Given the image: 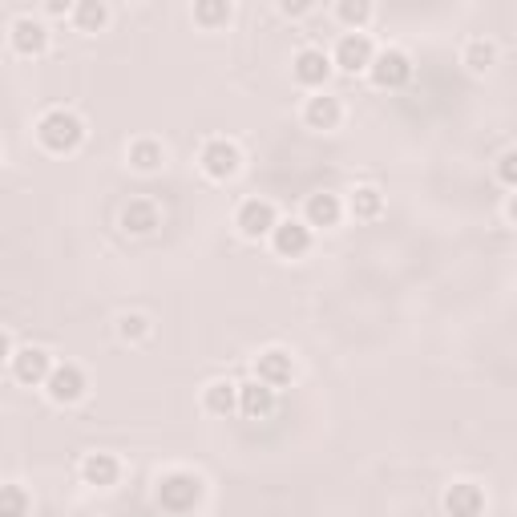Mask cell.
Segmentation results:
<instances>
[{
	"mask_svg": "<svg viewBox=\"0 0 517 517\" xmlns=\"http://www.w3.org/2000/svg\"><path fill=\"white\" fill-rule=\"evenodd\" d=\"M33 130H37L41 150H49V154H73V150H81V142H85V122H81L73 110H65V106L45 110Z\"/></svg>",
	"mask_w": 517,
	"mask_h": 517,
	"instance_id": "cell-1",
	"label": "cell"
},
{
	"mask_svg": "<svg viewBox=\"0 0 517 517\" xmlns=\"http://www.w3.org/2000/svg\"><path fill=\"white\" fill-rule=\"evenodd\" d=\"M154 501H158L170 517H186V513H194L198 501H202V477L190 473V469L162 473V477H158V489H154Z\"/></svg>",
	"mask_w": 517,
	"mask_h": 517,
	"instance_id": "cell-2",
	"label": "cell"
},
{
	"mask_svg": "<svg viewBox=\"0 0 517 517\" xmlns=\"http://www.w3.org/2000/svg\"><path fill=\"white\" fill-rule=\"evenodd\" d=\"M198 170L211 182H231L243 170V150L231 138H206L198 150Z\"/></svg>",
	"mask_w": 517,
	"mask_h": 517,
	"instance_id": "cell-3",
	"label": "cell"
},
{
	"mask_svg": "<svg viewBox=\"0 0 517 517\" xmlns=\"http://www.w3.org/2000/svg\"><path fill=\"white\" fill-rule=\"evenodd\" d=\"M235 227H239V235H243L247 243L271 239V231L279 227L275 202H267V198H247V202L239 206V215H235Z\"/></svg>",
	"mask_w": 517,
	"mask_h": 517,
	"instance_id": "cell-4",
	"label": "cell"
},
{
	"mask_svg": "<svg viewBox=\"0 0 517 517\" xmlns=\"http://www.w3.org/2000/svg\"><path fill=\"white\" fill-rule=\"evenodd\" d=\"M53 368H57V360H53L49 348H41V344H25V348H17V356L9 360V376H13L17 384H25V388H33V384L45 388V380L53 376Z\"/></svg>",
	"mask_w": 517,
	"mask_h": 517,
	"instance_id": "cell-5",
	"label": "cell"
},
{
	"mask_svg": "<svg viewBox=\"0 0 517 517\" xmlns=\"http://www.w3.org/2000/svg\"><path fill=\"white\" fill-rule=\"evenodd\" d=\"M368 81L376 89H404L412 81V61L400 49H376V61L368 69Z\"/></svg>",
	"mask_w": 517,
	"mask_h": 517,
	"instance_id": "cell-6",
	"label": "cell"
},
{
	"mask_svg": "<svg viewBox=\"0 0 517 517\" xmlns=\"http://www.w3.org/2000/svg\"><path fill=\"white\" fill-rule=\"evenodd\" d=\"M332 57L324 53V49H316V45H307V49H299L295 57H291V77L303 85V89H324L328 85V77H332Z\"/></svg>",
	"mask_w": 517,
	"mask_h": 517,
	"instance_id": "cell-7",
	"label": "cell"
},
{
	"mask_svg": "<svg viewBox=\"0 0 517 517\" xmlns=\"http://www.w3.org/2000/svg\"><path fill=\"white\" fill-rule=\"evenodd\" d=\"M372 61H376V45L364 37V33H344L340 41H336V53H332V65L340 69V73H368L372 69Z\"/></svg>",
	"mask_w": 517,
	"mask_h": 517,
	"instance_id": "cell-8",
	"label": "cell"
},
{
	"mask_svg": "<svg viewBox=\"0 0 517 517\" xmlns=\"http://www.w3.org/2000/svg\"><path fill=\"white\" fill-rule=\"evenodd\" d=\"M271 251L279 259H303L312 251V227L303 219H279V227L271 231Z\"/></svg>",
	"mask_w": 517,
	"mask_h": 517,
	"instance_id": "cell-9",
	"label": "cell"
},
{
	"mask_svg": "<svg viewBox=\"0 0 517 517\" xmlns=\"http://www.w3.org/2000/svg\"><path fill=\"white\" fill-rule=\"evenodd\" d=\"M9 45H13L17 57H41L49 49V25L25 13V17H17L9 25Z\"/></svg>",
	"mask_w": 517,
	"mask_h": 517,
	"instance_id": "cell-10",
	"label": "cell"
},
{
	"mask_svg": "<svg viewBox=\"0 0 517 517\" xmlns=\"http://www.w3.org/2000/svg\"><path fill=\"white\" fill-rule=\"evenodd\" d=\"M85 388H89V380H85V372H81L73 360L57 364L53 376L45 380V396H49L53 404H77V400L85 396Z\"/></svg>",
	"mask_w": 517,
	"mask_h": 517,
	"instance_id": "cell-11",
	"label": "cell"
},
{
	"mask_svg": "<svg viewBox=\"0 0 517 517\" xmlns=\"http://www.w3.org/2000/svg\"><path fill=\"white\" fill-rule=\"evenodd\" d=\"M255 380L271 384L275 392L287 388V384L295 380V360H291V352H287V348H263V352L255 356Z\"/></svg>",
	"mask_w": 517,
	"mask_h": 517,
	"instance_id": "cell-12",
	"label": "cell"
},
{
	"mask_svg": "<svg viewBox=\"0 0 517 517\" xmlns=\"http://www.w3.org/2000/svg\"><path fill=\"white\" fill-rule=\"evenodd\" d=\"M275 404H279V392L271 384H263V380L239 384V412H243L247 421H267L271 412H275Z\"/></svg>",
	"mask_w": 517,
	"mask_h": 517,
	"instance_id": "cell-13",
	"label": "cell"
},
{
	"mask_svg": "<svg viewBox=\"0 0 517 517\" xmlns=\"http://www.w3.org/2000/svg\"><path fill=\"white\" fill-rule=\"evenodd\" d=\"M303 122H307V130H336V126L344 122L340 97H332V93H312V97H307V106H303Z\"/></svg>",
	"mask_w": 517,
	"mask_h": 517,
	"instance_id": "cell-14",
	"label": "cell"
},
{
	"mask_svg": "<svg viewBox=\"0 0 517 517\" xmlns=\"http://www.w3.org/2000/svg\"><path fill=\"white\" fill-rule=\"evenodd\" d=\"M122 477V461L114 453H85L81 457V481L93 489H110Z\"/></svg>",
	"mask_w": 517,
	"mask_h": 517,
	"instance_id": "cell-15",
	"label": "cell"
},
{
	"mask_svg": "<svg viewBox=\"0 0 517 517\" xmlns=\"http://www.w3.org/2000/svg\"><path fill=\"white\" fill-rule=\"evenodd\" d=\"M344 219V202H340V194H332V190H320V194H312L307 198V206H303V223L307 227H336Z\"/></svg>",
	"mask_w": 517,
	"mask_h": 517,
	"instance_id": "cell-16",
	"label": "cell"
},
{
	"mask_svg": "<svg viewBox=\"0 0 517 517\" xmlns=\"http://www.w3.org/2000/svg\"><path fill=\"white\" fill-rule=\"evenodd\" d=\"M158 227H162V215H158V206H154L150 198L126 202V211H122V231H126V235L146 239V235H154Z\"/></svg>",
	"mask_w": 517,
	"mask_h": 517,
	"instance_id": "cell-17",
	"label": "cell"
},
{
	"mask_svg": "<svg viewBox=\"0 0 517 517\" xmlns=\"http://www.w3.org/2000/svg\"><path fill=\"white\" fill-rule=\"evenodd\" d=\"M445 513H449V517H481V513H485V493H481V485H473V481L449 485V493H445Z\"/></svg>",
	"mask_w": 517,
	"mask_h": 517,
	"instance_id": "cell-18",
	"label": "cell"
},
{
	"mask_svg": "<svg viewBox=\"0 0 517 517\" xmlns=\"http://www.w3.org/2000/svg\"><path fill=\"white\" fill-rule=\"evenodd\" d=\"M202 408L211 412V417H231V412H239V384L235 380H211L202 388Z\"/></svg>",
	"mask_w": 517,
	"mask_h": 517,
	"instance_id": "cell-19",
	"label": "cell"
},
{
	"mask_svg": "<svg viewBox=\"0 0 517 517\" xmlns=\"http://www.w3.org/2000/svg\"><path fill=\"white\" fill-rule=\"evenodd\" d=\"M126 158H130V166L138 174H154V170L166 166V146L158 138H134L130 150H126Z\"/></svg>",
	"mask_w": 517,
	"mask_h": 517,
	"instance_id": "cell-20",
	"label": "cell"
},
{
	"mask_svg": "<svg viewBox=\"0 0 517 517\" xmlns=\"http://www.w3.org/2000/svg\"><path fill=\"white\" fill-rule=\"evenodd\" d=\"M348 211H352V219H360V223H376V219L384 215V194H380L376 186H356V190L348 194Z\"/></svg>",
	"mask_w": 517,
	"mask_h": 517,
	"instance_id": "cell-21",
	"label": "cell"
},
{
	"mask_svg": "<svg viewBox=\"0 0 517 517\" xmlns=\"http://www.w3.org/2000/svg\"><path fill=\"white\" fill-rule=\"evenodd\" d=\"M73 25L81 33H101L110 25V5H101V0H81V5H73Z\"/></svg>",
	"mask_w": 517,
	"mask_h": 517,
	"instance_id": "cell-22",
	"label": "cell"
},
{
	"mask_svg": "<svg viewBox=\"0 0 517 517\" xmlns=\"http://www.w3.org/2000/svg\"><path fill=\"white\" fill-rule=\"evenodd\" d=\"M461 61H465L473 73H485V69H493V65H497V45H493V41H485V37H473V41L465 45Z\"/></svg>",
	"mask_w": 517,
	"mask_h": 517,
	"instance_id": "cell-23",
	"label": "cell"
},
{
	"mask_svg": "<svg viewBox=\"0 0 517 517\" xmlns=\"http://www.w3.org/2000/svg\"><path fill=\"white\" fill-rule=\"evenodd\" d=\"M336 17H340V25H348V33H364V25L372 21V5L368 0H340Z\"/></svg>",
	"mask_w": 517,
	"mask_h": 517,
	"instance_id": "cell-24",
	"label": "cell"
},
{
	"mask_svg": "<svg viewBox=\"0 0 517 517\" xmlns=\"http://www.w3.org/2000/svg\"><path fill=\"white\" fill-rule=\"evenodd\" d=\"M231 5L227 0H219V5H194V21L202 25V29H219V25H227L231 21Z\"/></svg>",
	"mask_w": 517,
	"mask_h": 517,
	"instance_id": "cell-25",
	"label": "cell"
},
{
	"mask_svg": "<svg viewBox=\"0 0 517 517\" xmlns=\"http://www.w3.org/2000/svg\"><path fill=\"white\" fill-rule=\"evenodd\" d=\"M118 336H122L126 344H138V340H146V336H150V320H146V316H138V312H130V316H122V320H118Z\"/></svg>",
	"mask_w": 517,
	"mask_h": 517,
	"instance_id": "cell-26",
	"label": "cell"
},
{
	"mask_svg": "<svg viewBox=\"0 0 517 517\" xmlns=\"http://www.w3.org/2000/svg\"><path fill=\"white\" fill-rule=\"evenodd\" d=\"M25 509H29V493L17 481H9L5 485V517H25Z\"/></svg>",
	"mask_w": 517,
	"mask_h": 517,
	"instance_id": "cell-27",
	"label": "cell"
},
{
	"mask_svg": "<svg viewBox=\"0 0 517 517\" xmlns=\"http://www.w3.org/2000/svg\"><path fill=\"white\" fill-rule=\"evenodd\" d=\"M497 182L509 186V190H517V150H505L497 158Z\"/></svg>",
	"mask_w": 517,
	"mask_h": 517,
	"instance_id": "cell-28",
	"label": "cell"
},
{
	"mask_svg": "<svg viewBox=\"0 0 517 517\" xmlns=\"http://www.w3.org/2000/svg\"><path fill=\"white\" fill-rule=\"evenodd\" d=\"M312 9H316L312 0H303V5H279V13H283V17H307Z\"/></svg>",
	"mask_w": 517,
	"mask_h": 517,
	"instance_id": "cell-29",
	"label": "cell"
},
{
	"mask_svg": "<svg viewBox=\"0 0 517 517\" xmlns=\"http://www.w3.org/2000/svg\"><path fill=\"white\" fill-rule=\"evenodd\" d=\"M505 219L517 227V190H509V198H505Z\"/></svg>",
	"mask_w": 517,
	"mask_h": 517,
	"instance_id": "cell-30",
	"label": "cell"
}]
</instances>
